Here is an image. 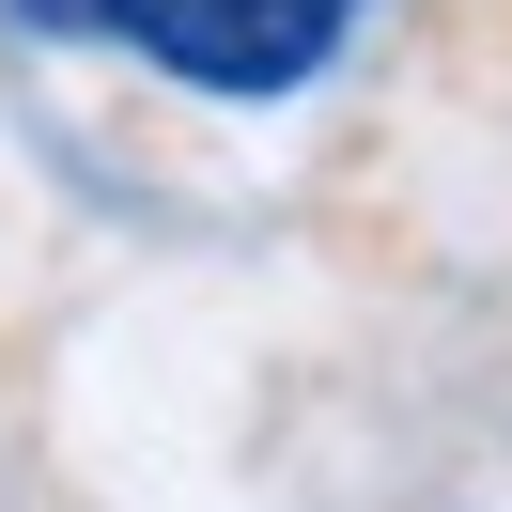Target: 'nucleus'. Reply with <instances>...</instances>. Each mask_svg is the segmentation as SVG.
Masks as SVG:
<instances>
[{
  "mask_svg": "<svg viewBox=\"0 0 512 512\" xmlns=\"http://www.w3.org/2000/svg\"><path fill=\"white\" fill-rule=\"evenodd\" d=\"M140 63H171L187 94H295V78L342 47L357 0H94Z\"/></svg>",
  "mask_w": 512,
  "mask_h": 512,
  "instance_id": "1",
  "label": "nucleus"
}]
</instances>
